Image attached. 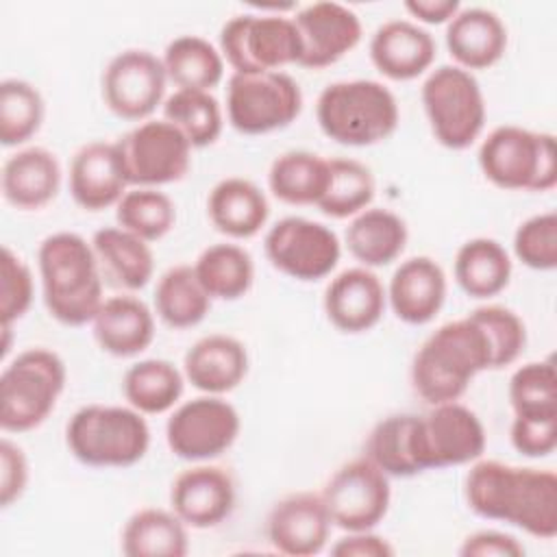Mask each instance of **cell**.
<instances>
[{
  "instance_id": "cell-13",
  "label": "cell",
  "mask_w": 557,
  "mask_h": 557,
  "mask_svg": "<svg viewBox=\"0 0 557 557\" xmlns=\"http://www.w3.org/2000/svg\"><path fill=\"white\" fill-rule=\"evenodd\" d=\"M239 429L242 418L228 400L202 394L174 407L165 422V442L178 459L202 463L226 453Z\"/></svg>"
},
{
  "instance_id": "cell-21",
  "label": "cell",
  "mask_w": 557,
  "mask_h": 557,
  "mask_svg": "<svg viewBox=\"0 0 557 557\" xmlns=\"http://www.w3.org/2000/svg\"><path fill=\"white\" fill-rule=\"evenodd\" d=\"M446 292L448 281L444 268L426 255L405 259L385 287L387 305L394 315L411 326L435 320L446 302Z\"/></svg>"
},
{
  "instance_id": "cell-15",
  "label": "cell",
  "mask_w": 557,
  "mask_h": 557,
  "mask_svg": "<svg viewBox=\"0 0 557 557\" xmlns=\"http://www.w3.org/2000/svg\"><path fill=\"white\" fill-rule=\"evenodd\" d=\"M422 472L466 466L483 457L487 435L479 416L459 400L431 405L416 424Z\"/></svg>"
},
{
  "instance_id": "cell-31",
  "label": "cell",
  "mask_w": 557,
  "mask_h": 557,
  "mask_svg": "<svg viewBox=\"0 0 557 557\" xmlns=\"http://www.w3.org/2000/svg\"><path fill=\"white\" fill-rule=\"evenodd\" d=\"M513 263L507 248L492 237H472L457 248L453 274L461 292L474 300L498 296L511 281Z\"/></svg>"
},
{
  "instance_id": "cell-45",
  "label": "cell",
  "mask_w": 557,
  "mask_h": 557,
  "mask_svg": "<svg viewBox=\"0 0 557 557\" xmlns=\"http://www.w3.org/2000/svg\"><path fill=\"white\" fill-rule=\"evenodd\" d=\"M516 259L537 272L557 268V213L544 211L527 218L513 233Z\"/></svg>"
},
{
  "instance_id": "cell-30",
  "label": "cell",
  "mask_w": 557,
  "mask_h": 557,
  "mask_svg": "<svg viewBox=\"0 0 557 557\" xmlns=\"http://www.w3.org/2000/svg\"><path fill=\"white\" fill-rule=\"evenodd\" d=\"M405 220L383 207H368L357 213L344 233V244L363 268H385L394 263L407 246Z\"/></svg>"
},
{
  "instance_id": "cell-38",
  "label": "cell",
  "mask_w": 557,
  "mask_h": 557,
  "mask_svg": "<svg viewBox=\"0 0 557 557\" xmlns=\"http://www.w3.org/2000/svg\"><path fill=\"white\" fill-rule=\"evenodd\" d=\"M163 67L168 81L176 89L211 91L224 76V59L220 48L200 35L174 37L163 50Z\"/></svg>"
},
{
  "instance_id": "cell-23",
  "label": "cell",
  "mask_w": 557,
  "mask_h": 557,
  "mask_svg": "<svg viewBox=\"0 0 557 557\" xmlns=\"http://www.w3.org/2000/svg\"><path fill=\"white\" fill-rule=\"evenodd\" d=\"M370 61L389 81H413L431 70L437 46L433 35L411 20L383 22L370 37Z\"/></svg>"
},
{
  "instance_id": "cell-4",
  "label": "cell",
  "mask_w": 557,
  "mask_h": 557,
  "mask_svg": "<svg viewBox=\"0 0 557 557\" xmlns=\"http://www.w3.org/2000/svg\"><path fill=\"white\" fill-rule=\"evenodd\" d=\"M320 131L342 146L366 148L392 137L400 122L396 96L379 81L352 78L326 85L315 100Z\"/></svg>"
},
{
  "instance_id": "cell-26",
  "label": "cell",
  "mask_w": 557,
  "mask_h": 557,
  "mask_svg": "<svg viewBox=\"0 0 557 557\" xmlns=\"http://www.w3.org/2000/svg\"><path fill=\"white\" fill-rule=\"evenodd\" d=\"M446 48L455 65L474 72L496 65L507 52V26L498 13L483 7L459 9L446 24Z\"/></svg>"
},
{
  "instance_id": "cell-41",
  "label": "cell",
  "mask_w": 557,
  "mask_h": 557,
  "mask_svg": "<svg viewBox=\"0 0 557 557\" xmlns=\"http://www.w3.org/2000/svg\"><path fill=\"white\" fill-rule=\"evenodd\" d=\"M46 117L41 91L24 78H4L0 83V144L15 148L33 139Z\"/></svg>"
},
{
  "instance_id": "cell-49",
  "label": "cell",
  "mask_w": 557,
  "mask_h": 557,
  "mask_svg": "<svg viewBox=\"0 0 557 557\" xmlns=\"http://www.w3.org/2000/svg\"><path fill=\"white\" fill-rule=\"evenodd\" d=\"M527 550L522 542L505 531L481 529L463 537L459 546L461 557H522Z\"/></svg>"
},
{
  "instance_id": "cell-14",
  "label": "cell",
  "mask_w": 557,
  "mask_h": 557,
  "mask_svg": "<svg viewBox=\"0 0 557 557\" xmlns=\"http://www.w3.org/2000/svg\"><path fill=\"white\" fill-rule=\"evenodd\" d=\"M333 527L342 531H370L389 511V476L368 457L339 466L320 492Z\"/></svg>"
},
{
  "instance_id": "cell-19",
  "label": "cell",
  "mask_w": 557,
  "mask_h": 557,
  "mask_svg": "<svg viewBox=\"0 0 557 557\" xmlns=\"http://www.w3.org/2000/svg\"><path fill=\"white\" fill-rule=\"evenodd\" d=\"M331 518L322 494L294 492L283 496L268 513L265 533L276 553L311 557L324 550L331 535Z\"/></svg>"
},
{
  "instance_id": "cell-11",
  "label": "cell",
  "mask_w": 557,
  "mask_h": 557,
  "mask_svg": "<svg viewBox=\"0 0 557 557\" xmlns=\"http://www.w3.org/2000/svg\"><path fill=\"white\" fill-rule=\"evenodd\" d=\"M131 187H163L185 178L191 144L168 120H144L115 141Z\"/></svg>"
},
{
  "instance_id": "cell-33",
  "label": "cell",
  "mask_w": 557,
  "mask_h": 557,
  "mask_svg": "<svg viewBox=\"0 0 557 557\" xmlns=\"http://www.w3.org/2000/svg\"><path fill=\"white\" fill-rule=\"evenodd\" d=\"M416 424L418 413H392L379 420L366 437L363 457H368L389 479H409L422 474Z\"/></svg>"
},
{
  "instance_id": "cell-44",
  "label": "cell",
  "mask_w": 557,
  "mask_h": 557,
  "mask_svg": "<svg viewBox=\"0 0 557 557\" xmlns=\"http://www.w3.org/2000/svg\"><path fill=\"white\" fill-rule=\"evenodd\" d=\"M468 315L479 324L490 344L492 370H503L518 361L527 346V326L513 309L505 305H481Z\"/></svg>"
},
{
  "instance_id": "cell-2",
  "label": "cell",
  "mask_w": 557,
  "mask_h": 557,
  "mask_svg": "<svg viewBox=\"0 0 557 557\" xmlns=\"http://www.w3.org/2000/svg\"><path fill=\"white\" fill-rule=\"evenodd\" d=\"M37 270L50 318L65 326L91 324L104 302V278L91 242L72 231L44 237L37 250Z\"/></svg>"
},
{
  "instance_id": "cell-1",
  "label": "cell",
  "mask_w": 557,
  "mask_h": 557,
  "mask_svg": "<svg viewBox=\"0 0 557 557\" xmlns=\"http://www.w3.org/2000/svg\"><path fill=\"white\" fill-rule=\"evenodd\" d=\"M463 498L479 518L507 522L537 540L557 535V476L553 470L476 459L463 479Z\"/></svg>"
},
{
  "instance_id": "cell-48",
  "label": "cell",
  "mask_w": 557,
  "mask_h": 557,
  "mask_svg": "<svg viewBox=\"0 0 557 557\" xmlns=\"http://www.w3.org/2000/svg\"><path fill=\"white\" fill-rule=\"evenodd\" d=\"M28 457L9 437L0 442V505L2 509L11 507L22 498L28 485Z\"/></svg>"
},
{
  "instance_id": "cell-12",
  "label": "cell",
  "mask_w": 557,
  "mask_h": 557,
  "mask_svg": "<svg viewBox=\"0 0 557 557\" xmlns=\"http://www.w3.org/2000/svg\"><path fill=\"white\" fill-rule=\"evenodd\" d=\"M263 252L270 265L281 274L313 283L326 278L337 268L342 242L337 233L322 222L287 215L268 228Z\"/></svg>"
},
{
  "instance_id": "cell-20",
  "label": "cell",
  "mask_w": 557,
  "mask_h": 557,
  "mask_svg": "<svg viewBox=\"0 0 557 557\" xmlns=\"http://www.w3.org/2000/svg\"><path fill=\"white\" fill-rule=\"evenodd\" d=\"M326 320L342 333L357 335L374 329L387 307V294L381 278L363 265L335 274L322 298Z\"/></svg>"
},
{
  "instance_id": "cell-17",
  "label": "cell",
  "mask_w": 557,
  "mask_h": 557,
  "mask_svg": "<svg viewBox=\"0 0 557 557\" xmlns=\"http://www.w3.org/2000/svg\"><path fill=\"white\" fill-rule=\"evenodd\" d=\"M292 20L300 37L298 65L307 70H322L337 63L352 52L363 37L359 15L339 2L307 4L298 9Z\"/></svg>"
},
{
  "instance_id": "cell-10",
  "label": "cell",
  "mask_w": 557,
  "mask_h": 557,
  "mask_svg": "<svg viewBox=\"0 0 557 557\" xmlns=\"http://www.w3.org/2000/svg\"><path fill=\"white\" fill-rule=\"evenodd\" d=\"M302 89L283 70L231 74L226 83V120L242 135H268L296 122Z\"/></svg>"
},
{
  "instance_id": "cell-6",
  "label": "cell",
  "mask_w": 557,
  "mask_h": 557,
  "mask_svg": "<svg viewBox=\"0 0 557 557\" xmlns=\"http://www.w3.org/2000/svg\"><path fill=\"white\" fill-rule=\"evenodd\" d=\"M479 168L498 189L550 191L557 185L555 135L503 124L490 131L479 146Z\"/></svg>"
},
{
  "instance_id": "cell-35",
  "label": "cell",
  "mask_w": 557,
  "mask_h": 557,
  "mask_svg": "<svg viewBox=\"0 0 557 557\" xmlns=\"http://www.w3.org/2000/svg\"><path fill=\"white\" fill-rule=\"evenodd\" d=\"M185 389V374L168 359L135 361L122 376L126 403L144 416H159L174 409Z\"/></svg>"
},
{
  "instance_id": "cell-18",
  "label": "cell",
  "mask_w": 557,
  "mask_h": 557,
  "mask_svg": "<svg viewBox=\"0 0 557 557\" xmlns=\"http://www.w3.org/2000/svg\"><path fill=\"white\" fill-rule=\"evenodd\" d=\"M235 496L233 476L202 461L176 474L170 485V509L187 529H213L233 513Z\"/></svg>"
},
{
  "instance_id": "cell-8",
  "label": "cell",
  "mask_w": 557,
  "mask_h": 557,
  "mask_svg": "<svg viewBox=\"0 0 557 557\" xmlns=\"http://www.w3.org/2000/svg\"><path fill=\"white\" fill-rule=\"evenodd\" d=\"M420 100L435 141L448 150L470 148L485 128L487 107L476 76L459 65H440L422 83Z\"/></svg>"
},
{
  "instance_id": "cell-7",
  "label": "cell",
  "mask_w": 557,
  "mask_h": 557,
  "mask_svg": "<svg viewBox=\"0 0 557 557\" xmlns=\"http://www.w3.org/2000/svg\"><path fill=\"white\" fill-rule=\"evenodd\" d=\"M67 381L63 359L44 346L22 350L0 374V426L26 433L54 411Z\"/></svg>"
},
{
  "instance_id": "cell-16",
  "label": "cell",
  "mask_w": 557,
  "mask_h": 557,
  "mask_svg": "<svg viewBox=\"0 0 557 557\" xmlns=\"http://www.w3.org/2000/svg\"><path fill=\"white\" fill-rule=\"evenodd\" d=\"M168 74L161 57L144 48L117 52L102 72V100L107 109L131 122L150 120L165 102Z\"/></svg>"
},
{
  "instance_id": "cell-47",
  "label": "cell",
  "mask_w": 557,
  "mask_h": 557,
  "mask_svg": "<svg viewBox=\"0 0 557 557\" xmlns=\"http://www.w3.org/2000/svg\"><path fill=\"white\" fill-rule=\"evenodd\" d=\"M509 440L522 457H548L557 448V416H513Z\"/></svg>"
},
{
  "instance_id": "cell-5",
  "label": "cell",
  "mask_w": 557,
  "mask_h": 557,
  "mask_svg": "<svg viewBox=\"0 0 557 557\" xmlns=\"http://www.w3.org/2000/svg\"><path fill=\"white\" fill-rule=\"evenodd\" d=\"M65 444L89 468H131L150 448V426L131 405L91 403L65 424Z\"/></svg>"
},
{
  "instance_id": "cell-25",
  "label": "cell",
  "mask_w": 557,
  "mask_h": 557,
  "mask_svg": "<svg viewBox=\"0 0 557 557\" xmlns=\"http://www.w3.org/2000/svg\"><path fill=\"white\" fill-rule=\"evenodd\" d=\"M91 333L102 352L120 359L137 357L154 339V311L133 294L104 298L91 320Z\"/></svg>"
},
{
  "instance_id": "cell-39",
  "label": "cell",
  "mask_w": 557,
  "mask_h": 557,
  "mask_svg": "<svg viewBox=\"0 0 557 557\" xmlns=\"http://www.w3.org/2000/svg\"><path fill=\"white\" fill-rule=\"evenodd\" d=\"M376 181L372 170L357 159H329V181L318 209L333 220L355 218L374 200Z\"/></svg>"
},
{
  "instance_id": "cell-40",
  "label": "cell",
  "mask_w": 557,
  "mask_h": 557,
  "mask_svg": "<svg viewBox=\"0 0 557 557\" xmlns=\"http://www.w3.org/2000/svg\"><path fill=\"white\" fill-rule=\"evenodd\" d=\"M163 120L174 124L191 148H207L222 135L224 111L211 91L176 89L163 102Z\"/></svg>"
},
{
  "instance_id": "cell-27",
  "label": "cell",
  "mask_w": 557,
  "mask_h": 557,
  "mask_svg": "<svg viewBox=\"0 0 557 557\" xmlns=\"http://www.w3.org/2000/svg\"><path fill=\"white\" fill-rule=\"evenodd\" d=\"M61 163L44 146H26L13 152L2 165L4 200L22 211H37L50 205L61 189Z\"/></svg>"
},
{
  "instance_id": "cell-9",
  "label": "cell",
  "mask_w": 557,
  "mask_h": 557,
  "mask_svg": "<svg viewBox=\"0 0 557 557\" xmlns=\"http://www.w3.org/2000/svg\"><path fill=\"white\" fill-rule=\"evenodd\" d=\"M220 52L233 74L278 72L298 65L300 37L294 20L283 11H257L233 15L220 28Z\"/></svg>"
},
{
  "instance_id": "cell-28",
  "label": "cell",
  "mask_w": 557,
  "mask_h": 557,
  "mask_svg": "<svg viewBox=\"0 0 557 557\" xmlns=\"http://www.w3.org/2000/svg\"><path fill=\"white\" fill-rule=\"evenodd\" d=\"M207 215L218 233L231 239H250L268 224L270 202L257 183L226 176L211 187Z\"/></svg>"
},
{
  "instance_id": "cell-29",
  "label": "cell",
  "mask_w": 557,
  "mask_h": 557,
  "mask_svg": "<svg viewBox=\"0 0 557 557\" xmlns=\"http://www.w3.org/2000/svg\"><path fill=\"white\" fill-rule=\"evenodd\" d=\"M104 283L124 294L144 289L154 274V255L150 244L124 231L122 226L98 228L91 237Z\"/></svg>"
},
{
  "instance_id": "cell-51",
  "label": "cell",
  "mask_w": 557,
  "mask_h": 557,
  "mask_svg": "<svg viewBox=\"0 0 557 557\" xmlns=\"http://www.w3.org/2000/svg\"><path fill=\"white\" fill-rule=\"evenodd\" d=\"M461 4L457 0H409L405 2V11L416 17V24H448Z\"/></svg>"
},
{
  "instance_id": "cell-3",
  "label": "cell",
  "mask_w": 557,
  "mask_h": 557,
  "mask_svg": "<svg viewBox=\"0 0 557 557\" xmlns=\"http://www.w3.org/2000/svg\"><path fill=\"white\" fill-rule=\"evenodd\" d=\"M492 370L490 344L479 324L466 315L437 326L411 361L413 392L426 405L459 400L470 383Z\"/></svg>"
},
{
  "instance_id": "cell-37",
  "label": "cell",
  "mask_w": 557,
  "mask_h": 557,
  "mask_svg": "<svg viewBox=\"0 0 557 557\" xmlns=\"http://www.w3.org/2000/svg\"><path fill=\"white\" fill-rule=\"evenodd\" d=\"M194 272L211 300H237L255 283V261L250 252L233 242L207 246L194 261Z\"/></svg>"
},
{
  "instance_id": "cell-36",
  "label": "cell",
  "mask_w": 557,
  "mask_h": 557,
  "mask_svg": "<svg viewBox=\"0 0 557 557\" xmlns=\"http://www.w3.org/2000/svg\"><path fill=\"white\" fill-rule=\"evenodd\" d=\"M329 181V159L309 150H287L268 170V189L285 205H318Z\"/></svg>"
},
{
  "instance_id": "cell-43",
  "label": "cell",
  "mask_w": 557,
  "mask_h": 557,
  "mask_svg": "<svg viewBox=\"0 0 557 557\" xmlns=\"http://www.w3.org/2000/svg\"><path fill=\"white\" fill-rule=\"evenodd\" d=\"M513 416H557V374L550 359L522 363L507 387Z\"/></svg>"
},
{
  "instance_id": "cell-32",
  "label": "cell",
  "mask_w": 557,
  "mask_h": 557,
  "mask_svg": "<svg viewBox=\"0 0 557 557\" xmlns=\"http://www.w3.org/2000/svg\"><path fill=\"white\" fill-rule=\"evenodd\" d=\"M120 548L126 557H185L187 524L172 509L144 507L126 520Z\"/></svg>"
},
{
  "instance_id": "cell-50",
  "label": "cell",
  "mask_w": 557,
  "mask_h": 557,
  "mask_svg": "<svg viewBox=\"0 0 557 557\" xmlns=\"http://www.w3.org/2000/svg\"><path fill=\"white\" fill-rule=\"evenodd\" d=\"M333 557H392L394 546L383 537L370 531H346L344 537H339L331 546Z\"/></svg>"
},
{
  "instance_id": "cell-24",
  "label": "cell",
  "mask_w": 557,
  "mask_h": 557,
  "mask_svg": "<svg viewBox=\"0 0 557 557\" xmlns=\"http://www.w3.org/2000/svg\"><path fill=\"white\" fill-rule=\"evenodd\" d=\"M244 342L226 333H209L196 339L183 357L185 381L202 394L224 396L239 387L248 374Z\"/></svg>"
},
{
  "instance_id": "cell-34",
  "label": "cell",
  "mask_w": 557,
  "mask_h": 557,
  "mask_svg": "<svg viewBox=\"0 0 557 557\" xmlns=\"http://www.w3.org/2000/svg\"><path fill=\"white\" fill-rule=\"evenodd\" d=\"M152 305L157 318L176 331L191 329L200 324L209 309H211V296L200 285L194 265L178 263L168 268L154 285Z\"/></svg>"
},
{
  "instance_id": "cell-22",
  "label": "cell",
  "mask_w": 557,
  "mask_h": 557,
  "mask_svg": "<svg viewBox=\"0 0 557 557\" xmlns=\"http://www.w3.org/2000/svg\"><path fill=\"white\" fill-rule=\"evenodd\" d=\"M128 187L115 141L94 139L74 152L70 161V194L81 209L104 211L115 207Z\"/></svg>"
},
{
  "instance_id": "cell-42",
  "label": "cell",
  "mask_w": 557,
  "mask_h": 557,
  "mask_svg": "<svg viewBox=\"0 0 557 557\" xmlns=\"http://www.w3.org/2000/svg\"><path fill=\"white\" fill-rule=\"evenodd\" d=\"M117 226L152 244L176 224V205L159 187H131L115 205Z\"/></svg>"
},
{
  "instance_id": "cell-46",
  "label": "cell",
  "mask_w": 557,
  "mask_h": 557,
  "mask_svg": "<svg viewBox=\"0 0 557 557\" xmlns=\"http://www.w3.org/2000/svg\"><path fill=\"white\" fill-rule=\"evenodd\" d=\"M35 283L33 272L22 257H17L9 246H2L0 259V322L2 326H13L33 305Z\"/></svg>"
}]
</instances>
